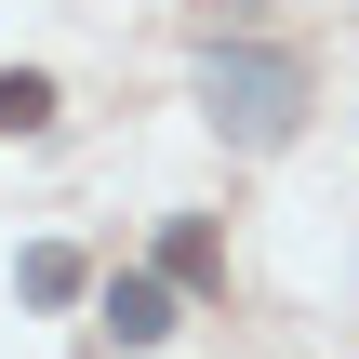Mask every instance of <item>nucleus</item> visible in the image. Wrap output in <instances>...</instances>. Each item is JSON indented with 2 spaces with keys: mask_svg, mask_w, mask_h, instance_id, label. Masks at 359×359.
Instances as JSON below:
<instances>
[{
  "mask_svg": "<svg viewBox=\"0 0 359 359\" xmlns=\"http://www.w3.org/2000/svg\"><path fill=\"white\" fill-rule=\"evenodd\" d=\"M200 93H213V120H226L240 147H280L293 107H306V67H293V53H213Z\"/></svg>",
  "mask_w": 359,
  "mask_h": 359,
  "instance_id": "1",
  "label": "nucleus"
},
{
  "mask_svg": "<svg viewBox=\"0 0 359 359\" xmlns=\"http://www.w3.org/2000/svg\"><path fill=\"white\" fill-rule=\"evenodd\" d=\"M107 333L120 346H173V280H107Z\"/></svg>",
  "mask_w": 359,
  "mask_h": 359,
  "instance_id": "2",
  "label": "nucleus"
},
{
  "mask_svg": "<svg viewBox=\"0 0 359 359\" xmlns=\"http://www.w3.org/2000/svg\"><path fill=\"white\" fill-rule=\"evenodd\" d=\"M13 280H27V306H80V280H93V266H80L67 240H40V253H27Z\"/></svg>",
  "mask_w": 359,
  "mask_h": 359,
  "instance_id": "3",
  "label": "nucleus"
},
{
  "mask_svg": "<svg viewBox=\"0 0 359 359\" xmlns=\"http://www.w3.org/2000/svg\"><path fill=\"white\" fill-rule=\"evenodd\" d=\"M160 266H173L187 293H213V280H226V240H213V226H173V240H160Z\"/></svg>",
  "mask_w": 359,
  "mask_h": 359,
  "instance_id": "4",
  "label": "nucleus"
},
{
  "mask_svg": "<svg viewBox=\"0 0 359 359\" xmlns=\"http://www.w3.org/2000/svg\"><path fill=\"white\" fill-rule=\"evenodd\" d=\"M53 120V80L40 67H0V133H40Z\"/></svg>",
  "mask_w": 359,
  "mask_h": 359,
  "instance_id": "5",
  "label": "nucleus"
}]
</instances>
